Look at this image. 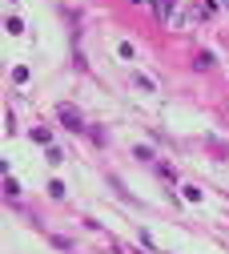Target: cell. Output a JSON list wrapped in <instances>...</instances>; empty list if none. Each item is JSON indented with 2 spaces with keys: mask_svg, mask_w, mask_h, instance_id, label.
<instances>
[{
  "mask_svg": "<svg viewBox=\"0 0 229 254\" xmlns=\"http://www.w3.org/2000/svg\"><path fill=\"white\" fill-rule=\"evenodd\" d=\"M133 85H137V89H145V93H153V81H149L145 73H133Z\"/></svg>",
  "mask_w": 229,
  "mask_h": 254,
  "instance_id": "cell-5",
  "label": "cell"
},
{
  "mask_svg": "<svg viewBox=\"0 0 229 254\" xmlns=\"http://www.w3.org/2000/svg\"><path fill=\"white\" fill-rule=\"evenodd\" d=\"M149 4H153V12H157L161 20H169V16H173V0H149Z\"/></svg>",
  "mask_w": 229,
  "mask_h": 254,
  "instance_id": "cell-2",
  "label": "cell"
},
{
  "mask_svg": "<svg viewBox=\"0 0 229 254\" xmlns=\"http://www.w3.org/2000/svg\"><path fill=\"white\" fill-rule=\"evenodd\" d=\"M48 194L52 198H64V182H48Z\"/></svg>",
  "mask_w": 229,
  "mask_h": 254,
  "instance_id": "cell-10",
  "label": "cell"
},
{
  "mask_svg": "<svg viewBox=\"0 0 229 254\" xmlns=\"http://www.w3.org/2000/svg\"><path fill=\"white\" fill-rule=\"evenodd\" d=\"M193 65H197V69H209V65H213V53H209V49H201L197 57H193Z\"/></svg>",
  "mask_w": 229,
  "mask_h": 254,
  "instance_id": "cell-4",
  "label": "cell"
},
{
  "mask_svg": "<svg viewBox=\"0 0 229 254\" xmlns=\"http://www.w3.org/2000/svg\"><path fill=\"white\" fill-rule=\"evenodd\" d=\"M48 162H52V166H60V162H64V153H60L56 145H48Z\"/></svg>",
  "mask_w": 229,
  "mask_h": 254,
  "instance_id": "cell-9",
  "label": "cell"
},
{
  "mask_svg": "<svg viewBox=\"0 0 229 254\" xmlns=\"http://www.w3.org/2000/svg\"><path fill=\"white\" fill-rule=\"evenodd\" d=\"M32 141H41V145H52V133L45 129V125H32Z\"/></svg>",
  "mask_w": 229,
  "mask_h": 254,
  "instance_id": "cell-3",
  "label": "cell"
},
{
  "mask_svg": "<svg viewBox=\"0 0 229 254\" xmlns=\"http://www.w3.org/2000/svg\"><path fill=\"white\" fill-rule=\"evenodd\" d=\"M56 117L64 121V129H73V133H81V129H85V121H81V113H77L73 105H60V109H56Z\"/></svg>",
  "mask_w": 229,
  "mask_h": 254,
  "instance_id": "cell-1",
  "label": "cell"
},
{
  "mask_svg": "<svg viewBox=\"0 0 229 254\" xmlns=\"http://www.w3.org/2000/svg\"><path fill=\"white\" fill-rule=\"evenodd\" d=\"M4 194H8V198H20V186H16V178H4Z\"/></svg>",
  "mask_w": 229,
  "mask_h": 254,
  "instance_id": "cell-6",
  "label": "cell"
},
{
  "mask_svg": "<svg viewBox=\"0 0 229 254\" xmlns=\"http://www.w3.org/2000/svg\"><path fill=\"white\" fill-rule=\"evenodd\" d=\"M12 81H16V85H24V81H28V69H24V65H16V69H12Z\"/></svg>",
  "mask_w": 229,
  "mask_h": 254,
  "instance_id": "cell-8",
  "label": "cell"
},
{
  "mask_svg": "<svg viewBox=\"0 0 229 254\" xmlns=\"http://www.w3.org/2000/svg\"><path fill=\"white\" fill-rule=\"evenodd\" d=\"M4 28H8L12 37H16V33H24V24H20V16H8V24H4Z\"/></svg>",
  "mask_w": 229,
  "mask_h": 254,
  "instance_id": "cell-7",
  "label": "cell"
}]
</instances>
